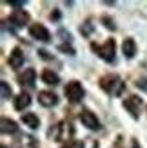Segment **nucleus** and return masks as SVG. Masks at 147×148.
Masks as SVG:
<instances>
[{
    "label": "nucleus",
    "mask_w": 147,
    "mask_h": 148,
    "mask_svg": "<svg viewBox=\"0 0 147 148\" xmlns=\"http://www.w3.org/2000/svg\"><path fill=\"white\" fill-rule=\"evenodd\" d=\"M100 87L102 90H105L109 96H122L123 90H126V83H123V79L120 76H116V74H105V76L100 78Z\"/></svg>",
    "instance_id": "f257e3e1"
},
{
    "label": "nucleus",
    "mask_w": 147,
    "mask_h": 148,
    "mask_svg": "<svg viewBox=\"0 0 147 148\" xmlns=\"http://www.w3.org/2000/svg\"><path fill=\"white\" fill-rule=\"evenodd\" d=\"M73 134H75V128L69 121H60L49 130V137H53L55 141H69Z\"/></svg>",
    "instance_id": "f03ea898"
},
{
    "label": "nucleus",
    "mask_w": 147,
    "mask_h": 148,
    "mask_svg": "<svg viewBox=\"0 0 147 148\" xmlns=\"http://www.w3.org/2000/svg\"><path fill=\"white\" fill-rule=\"evenodd\" d=\"M91 49L96 53L102 60L105 62H114V51H116V43L114 40H107L105 43H102V45H96V43H91Z\"/></svg>",
    "instance_id": "7ed1b4c3"
},
{
    "label": "nucleus",
    "mask_w": 147,
    "mask_h": 148,
    "mask_svg": "<svg viewBox=\"0 0 147 148\" xmlns=\"http://www.w3.org/2000/svg\"><path fill=\"white\" fill-rule=\"evenodd\" d=\"M64 92H65V96H67V99L71 103H78L84 98V87L80 85L78 81H69V83L65 85Z\"/></svg>",
    "instance_id": "20e7f679"
},
{
    "label": "nucleus",
    "mask_w": 147,
    "mask_h": 148,
    "mask_svg": "<svg viewBox=\"0 0 147 148\" xmlns=\"http://www.w3.org/2000/svg\"><path fill=\"white\" fill-rule=\"evenodd\" d=\"M123 107L127 108V112L135 117V119H138V112H140V107H142V98H138V96H129V98L123 99Z\"/></svg>",
    "instance_id": "39448f33"
},
{
    "label": "nucleus",
    "mask_w": 147,
    "mask_h": 148,
    "mask_svg": "<svg viewBox=\"0 0 147 148\" xmlns=\"http://www.w3.org/2000/svg\"><path fill=\"white\" fill-rule=\"evenodd\" d=\"M80 121L84 123V127L91 128V130H98L100 128V121L96 119V116H94L91 110H87V108H84L82 112H80Z\"/></svg>",
    "instance_id": "423d86ee"
},
{
    "label": "nucleus",
    "mask_w": 147,
    "mask_h": 148,
    "mask_svg": "<svg viewBox=\"0 0 147 148\" xmlns=\"http://www.w3.org/2000/svg\"><path fill=\"white\" fill-rule=\"evenodd\" d=\"M29 34L33 36L35 40H40V42H51V34L46 27H44L42 24H35L29 27Z\"/></svg>",
    "instance_id": "0eeeda50"
},
{
    "label": "nucleus",
    "mask_w": 147,
    "mask_h": 148,
    "mask_svg": "<svg viewBox=\"0 0 147 148\" xmlns=\"http://www.w3.org/2000/svg\"><path fill=\"white\" fill-rule=\"evenodd\" d=\"M7 63H9L11 69H20L22 65H24V53H22L20 47H15L11 51L9 58H7Z\"/></svg>",
    "instance_id": "6e6552de"
},
{
    "label": "nucleus",
    "mask_w": 147,
    "mask_h": 148,
    "mask_svg": "<svg viewBox=\"0 0 147 148\" xmlns=\"http://www.w3.org/2000/svg\"><path fill=\"white\" fill-rule=\"evenodd\" d=\"M38 103L42 107H55L58 103V96L49 90H40L38 92Z\"/></svg>",
    "instance_id": "1a4fd4ad"
},
{
    "label": "nucleus",
    "mask_w": 147,
    "mask_h": 148,
    "mask_svg": "<svg viewBox=\"0 0 147 148\" xmlns=\"http://www.w3.org/2000/svg\"><path fill=\"white\" fill-rule=\"evenodd\" d=\"M35 78H36V72H35V69H24V72H20L18 76H17L18 83H20L22 87H33V83H35Z\"/></svg>",
    "instance_id": "9d476101"
},
{
    "label": "nucleus",
    "mask_w": 147,
    "mask_h": 148,
    "mask_svg": "<svg viewBox=\"0 0 147 148\" xmlns=\"http://www.w3.org/2000/svg\"><path fill=\"white\" fill-rule=\"evenodd\" d=\"M9 22H11L15 27H24L27 22H29V14L26 11H15L11 16H9Z\"/></svg>",
    "instance_id": "9b49d317"
},
{
    "label": "nucleus",
    "mask_w": 147,
    "mask_h": 148,
    "mask_svg": "<svg viewBox=\"0 0 147 148\" xmlns=\"http://www.w3.org/2000/svg\"><path fill=\"white\" fill-rule=\"evenodd\" d=\"M122 51H123V56L126 58H135V54H136V43H135V40L133 38H126L123 40V43H122Z\"/></svg>",
    "instance_id": "f8f14e48"
},
{
    "label": "nucleus",
    "mask_w": 147,
    "mask_h": 148,
    "mask_svg": "<svg viewBox=\"0 0 147 148\" xmlns=\"http://www.w3.org/2000/svg\"><path fill=\"white\" fill-rule=\"evenodd\" d=\"M42 81H44L46 85H53V87H55V85L60 83V76H58L56 72H53L51 69H46V71L42 72Z\"/></svg>",
    "instance_id": "ddd939ff"
},
{
    "label": "nucleus",
    "mask_w": 147,
    "mask_h": 148,
    "mask_svg": "<svg viewBox=\"0 0 147 148\" xmlns=\"http://www.w3.org/2000/svg\"><path fill=\"white\" fill-rule=\"evenodd\" d=\"M13 105H15V108L17 110H24V108H27L29 105H31V98H29V94H18L17 98H15V101H13Z\"/></svg>",
    "instance_id": "4468645a"
},
{
    "label": "nucleus",
    "mask_w": 147,
    "mask_h": 148,
    "mask_svg": "<svg viewBox=\"0 0 147 148\" xmlns=\"http://www.w3.org/2000/svg\"><path fill=\"white\" fill-rule=\"evenodd\" d=\"M22 121H24L29 128H38L40 127V119H38V116L33 114V112H27L22 116Z\"/></svg>",
    "instance_id": "2eb2a0df"
},
{
    "label": "nucleus",
    "mask_w": 147,
    "mask_h": 148,
    "mask_svg": "<svg viewBox=\"0 0 147 148\" xmlns=\"http://www.w3.org/2000/svg\"><path fill=\"white\" fill-rule=\"evenodd\" d=\"M2 132L4 134H17L18 132V127H17V123H15L13 119H7V117H2Z\"/></svg>",
    "instance_id": "dca6fc26"
},
{
    "label": "nucleus",
    "mask_w": 147,
    "mask_h": 148,
    "mask_svg": "<svg viewBox=\"0 0 147 148\" xmlns=\"http://www.w3.org/2000/svg\"><path fill=\"white\" fill-rule=\"evenodd\" d=\"M94 31V25H93V22L91 20H85L82 25H80V33H82V36H91Z\"/></svg>",
    "instance_id": "f3484780"
},
{
    "label": "nucleus",
    "mask_w": 147,
    "mask_h": 148,
    "mask_svg": "<svg viewBox=\"0 0 147 148\" xmlns=\"http://www.w3.org/2000/svg\"><path fill=\"white\" fill-rule=\"evenodd\" d=\"M0 87H2V98L4 99H9L11 98V87L7 85V81H0Z\"/></svg>",
    "instance_id": "a211bd4d"
},
{
    "label": "nucleus",
    "mask_w": 147,
    "mask_h": 148,
    "mask_svg": "<svg viewBox=\"0 0 147 148\" xmlns=\"http://www.w3.org/2000/svg\"><path fill=\"white\" fill-rule=\"evenodd\" d=\"M58 51H62V53H67L69 56H75V49H73L69 43H62V45H58Z\"/></svg>",
    "instance_id": "6ab92c4d"
},
{
    "label": "nucleus",
    "mask_w": 147,
    "mask_h": 148,
    "mask_svg": "<svg viewBox=\"0 0 147 148\" xmlns=\"http://www.w3.org/2000/svg\"><path fill=\"white\" fill-rule=\"evenodd\" d=\"M62 148H84V143L82 141H67Z\"/></svg>",
    "instance_id": "aec40b11"
},
{
    "label": "nucleus",
    "mask_w": 147,
    "mask_h": 148,
    "mask_svg": "<svg viewBox=\"0 0 147 148\" xmlns=\"http://www.w3.org/2000/svg\"><path fill=\"white\" fill-rule=\"evenodd\" d=\"M102 22H104V24H105V27H107V29H116L114 22H113L111 18H109V16H102Z\"/></svg>",
    "instance_id": "412c9836"
},
{
    "label": "nucleus",
    "mask_w": 147,
    "mask_h": 148,
    "mask_svg": "<svg viewBox=\"0 0 147 148\" xmlns=\"http://www.w3.org/2000/svg\"><path fill=\"white\" fill-rule=\"evenodd\" d=\"M58 34H60V36H62V38H64L65 42H67V43L73 40V38H71V34H69L67 31H65V29H60V31H58Z\"/></svg>",
    "instance_id": "4be33fe9"
},
{
    "label": "nucleus",
    "mask_w": 147,
    "mask_h": 148,
    "mask_svg": "<svg viewBox=\"0 0 147 148\" xmlns=\"http://www.w3.org/2000/svg\"><path fill=\"white\" fill-rule=\"evenodd\" d=\"M38 54H40V58H44V60H51V58H53V56L47 53V51H44V49H40V51H38Z\"/></svg>",
    "instance_id": "5701e85b"
},
{
    "label": "nucleus",
    "mask_w": 147,
    "mask_h": 148,
    "mask_svg": "<svg viewBox=\"0 0 147 148\" xmlns=\"http://www.w3.org/2000/svg\"><path fill=\"white\" fill-rule=\"evenodd\" d=\"M136 87H138V88H142V90H147V79H138Z\"/></svg>",
    "instance_id": "b1692460"
},
{
    "label": "nucleus",
    "mask_w": 147,
    "mask_h": 148,
    "mask_svg": "<svg viewBox=\"0 0 147 148\" xmlns=\"http://www.w3.org/2000/svg\"><path fill=\"white\" fill-rule=\"evenodd\" d=\"M49 18H51V20H60V11H58V9H53V13L49 14Z\"/></svg>",
    "instance_id": "393cba45"
},
{
    "label": "nucleus",
    "mask_w": 147,
    "mask_h": 148,
    "mask_svg": "<svg viewBox=\"0 0 147 148\" xmlns=\"http://www.w3.org/2000/svg\"><path fill=\"white\" fill-rule=\"evenodd\" d=\"M9 5H15V7H22V5H24V2H22V0H9Z\"/></svg>",
    "instance_id": "a878e982"
},
{
    "label": "nucleus",
    "mask_w": 147,
    "mask_h": 148,
    "mask_svg": "<svg viewBox=\"0 0 147 148\" xmlns=\"http://www.w3.org/2000/svg\"><path fill=\"white\" fill-rule=\"evenodd\" d=\"M114 148H122V137L120 136L116 137V141H114Z\"/></svg>",
    "instance_id": "bb28decb"
},
{
    "label": "nucleus",
    "mask_w": 147,
    "mask_h": 148,
    "mask_svg": "<svg viewBox=\"0 0 147 148\" xmlns=\"http://www.w3.org/2000/svg\"><path fill=\"white\" fill-rule=\"evenodd\" d=\"M133 148H140V145H138V141H133Z\"/></svg>",
    "instance_id": "cd10ccee"
},
{
    "label": "nucleus",
    "mask_w": 147,
    "mask_h": 148,
    "mask_svg": "<svg viewBox=\"0 0 147 148\" xmlns=\"http://www.w3.org/2000/svg\"><path fill=\"white\" fill-rule=\"evenodd\" d=\"M2 148H6V146H2Z\"/></svg>",
    "instance_id": "c85d7f7f"
}]
</instances>
